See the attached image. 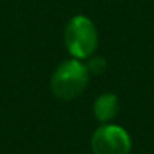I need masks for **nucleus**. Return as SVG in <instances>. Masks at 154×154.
I'll use <instances>...</instances> for the list:
<instances>
[{
	"mask_svg": "<svg viewBox=\"0 0 154 154\" xmlns=\"http://www.w3.org/2000/svg\"><path fill=\"white\" fill-rule=\"evenodd\" d=\"M88 65L80 59H66L57 65L51 74L50 88L54 97L69 101L83 94L89 82Z\"/></svg>",
	"mask_w": 154,
	"mask_h": 154,
	"instance_id": "1",
	"label": "nucleus"
},
{
	"mask_svg": "<svg viewBox=\"0 0 154 154\" xmlns=\"http://www.w3.org/2000/svg\"><path fill=\"white\" fill-rule=\"evenodd\" d=\"M63 42L72 57L80 60L91 57L98 47V32L94 21L86 15H74L65 26Z\"/></svg>",
	"mask_w": 154,
	"mask_h": 154,
	"instance_id": "2",
	"label": "nucleus"
},
{
	"mask_svg": "<svg viewBox=\"0 0 154 154\" xmlns=\"http://www.w3.org/2000/svg\"><path fill=\"white\" fill-rule=\"evenodd\" d=\"M94 154H130L131 137L125 128L116 124H101L91 137Z\"/></svg>",
	"mask_w": 154,
	"mask_h": 154,
	"instance_id": "3",
	"label": "nucleus"
},
{
	"mask_svg": "<svg viewBox=\"0 0 154 154\" xmlns=\"http://www.w3.org/2000/svg\"><path fill=\"white\" fill-rule=\"evenodd\" d=\"M118 110H119V101H118V97L115 94H112V92L100 94L95 98L94 106H92L94 116L101 124L110 122L118 115Z\"/></svg>",
	"mask_w": 154,
	"mask_h": 154,
	"instance_id": "4",
	"label": "nucleus"
},
{
	"mask_svg": "<svg viewBox=\"0 0 154 154\" xmlns=\"http://www.w3.org/2000/svg\"><path fill=\"white\" fill-rule=\"evenodd\" d=\"M104 68H106V60L103 57H94V59H91V62L88 65L89 72H95V74L103 72Z\"/></svg>",
	"mask_w": 154,
	"mask_h": 154,
	"instance_id": "5",
	"label": "nucleus"
}]
</instances>
